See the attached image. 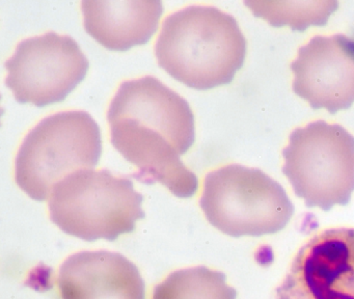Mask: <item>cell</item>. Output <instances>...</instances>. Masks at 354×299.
<instances>
[{"label":"cell","instance_id":"cell-11","mask_svg":"<svg viewBox=\"0 0 354 299\" xmlns=\"http://www.w3.org/2000/svg\"><path fill=\"white\" fill-rule=\"evenodd\" d=\"M82 10L91 37L106 49L126 51L152 39L163 6L157 0H86Z\"/></svg>","mask_w":354,"mask_h":299},{"label":"cell","instance_id":"cell-8","mask_svg":"<svg viewBox=\"0 0 354 299\" xmlns=\"http://www.w3.org/2000/svg\"><path fill=\"white\" fill-rule=\"evenodd\" d=\"M275 299H354V228H330L299 249Z\"/></svg>","mask_w":354,"mask_h":299},{"label":"cell","instance_id":"cell-12","mask_svg":"<svg viewBox=\"0 0 354 299\" xmlns=\"http://www.w3.org/2000/svg\"><path fill=\"white\" fill-rule=\"evenodd\" d=\"M223 272L205 266L180 269L157 284L152 299H236Z\"/></svg>","mask_w":354,"mask_h":299},{"label":"cell","instance_id":"cell-13","mask_svg":"<svg viewBox=\"0 0 354 299\" xmlns=\"http://www.w3.org/2000/svg\"><path fill=\"white\" fill-rule=\"evenodd\" d=\"M245 4L254 16L271 26H289L297 31L323 26L339 8L337 1H246Z\"/></svg>","mask_w":354,"mask_h":299},{"label":"cell","instance_id":"cell-1","mask_svg":"<svg viewBox=\"0 0 354 299\" xmlns=\"http://www.w3.org/2000/svg\"><path fill=\"white\" fill-rule=\"evenodd\" d=\"M115 149L138 168L136 178L159 182L179 197H194L196 174L180 159L196 141L188 102L152 76L125 81L107 114Z\"/></svg>","mask_w":354,"mask_h":299},{"label":"cell","instance_id":"cell-4","mask_svg":"<svg viewBox=\"0 0 354 299\" xmlns=\"http://www.w3.org/2000/svg\"><path fill=\"white\" fill-rule=\"evenodd\" d=\"M101 153L100 128L88 112L53 114L22 141L15 160L16 183L32 199L46 201L66 176L94 168Z\"/></svg>","mask_w":354,"mask_h":299},{"label":"cell","instance_id":"cell-7","mask_svg":"<svg viewBox=\"0 0 354 299\" xmlns=\"http://www.w3.org/2000/svg\"><path fill=\"white\" fill-rule=\"evenodd\" d=\"M88 66L75 39L47 33L17 46L6 62V83L19 103L43 107L64 101L86 78Z\"/></svg>","mask_w":354,"mask_h":299},{"label":"cell","instance_id":"cell-5","mask_svg":"<svg viewBox=\"0 0 354 299\" xmlns=\"http://www.w3.org/2000/svg\"><path fill=\"white\" fill-rule=\"evenodd\" d=\"M201 208L231 237H260L283 230L294 206L281 184L258 168L229 164L205 176Z\"/></svg>","mask_w":354,"mask_h":299},{"label":"cell","instance_id":"cell-10","mask_svg":"<svg viewBox=\"0 0 354 299\" xmlns=\"http://www.w3.org/2000/svg\"><path fill=\"white\" fill-rule=\"evenodd\" d=\"M57 286L63 299H145L140 270L119 253L80 251L59 268Z\"/></svg>","mask_w":354,"mask_h":299},{"label":"cell","instance_id":"cell-9","mask_svg":"<svg viewBox=\"0 0 354 299\" xmlns=\"http://www.w3.org/2000/svg\"><path fill=\"white\" fill-rule=\"evenodd\" d=\"M293 91L314 109L330 114L354 103V35H316L291 64Z\"/></svg>","mask_w":354,"mask_h":299},{"label":"cell","instance_id":"cell-3","mask_svg":"<svg viewBox=\"0 0 354 299\" xmlns=\"http://www.w3.org/2000/svg\"><path fill=\"white\" fill-rule=\"evenodd\" d=\"M144 197L133 183L107 170H82L55 185L49 199L53 224L86 241H113L145 218Z\"/></svg>","mask_w":354,"mask_h":299},{"label":"cell","instance_id":"cell-6","mask_svg":"<svg viewBox=\"0 0 354 299\" xmlns=\"http://www.w3.org/2000/svg\"><path fill=\"white\" fill-rule=\"evenodd\" d=\"M283 172L310 208L347 205L354 191V137L324 120L291 133L283 150Z\"/></svg>","mask_w":354,"mask_h":299},{"label":"cell","instance_id":"cell-2","mask_svg":"<svg viewBox=\"0 0 354 299\" xmlns=\"http://www.w3.org/2000/svg\"><path fill=\"white\" fill-rule=\"evenodd\" d=\"M155 55L176 80L206 91L232 82L245 60L246 39L231 15L190 6L165 19Z\"/></svg>","mask_w":354,"mask_h":299}]
</instances>
